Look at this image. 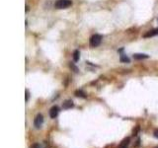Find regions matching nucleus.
I'll return each mask as SVG.
<instances>
[{
	"mask_svg": "<svg viewBox=\"0 0 158 148\" xmlns=\"http://www.w3.org/2000/svg\"><path fill=\"white\" fill-rule=\"evenodd\" d=\"M153 135H154L155 138H158V129H155V130H154Z\"/></svg>",
	"mask_w": 158,
	"mask_h": 148,
	"instance_id": "15",
	"label": "nucleus"
},
{
	"mask_svg": "<svg viewBox=\"0 0 158 148\" xmlns=\"http://www.w3.org/2000/svg\"><path fill=\"white\" fill-rule=\"evenodd\" d=\"M69 66H70V68H71V69H73V71H74V72H78V68L76 67L73 63H71V62H70Z\"/></svg>",
	"mask_w": 158,
	"mask_h": 148,
	"instance_id": "12",
	"label": "nucleus"
},
{
	"mask_svg": "<svg viewBox=\"0 0 158 148\" xmlns=\"http://www.w3.org/2000/svg\"><path fill=\"white\" fill-rule=\"evenodd\" d=\"M74 106V104H73V101L72 100H66L63 102V105H62V108L65 110H68V109H71Z\"/></svg>",
	"mask_w": 158,
	"mask_h": 148,
	"instance_id": "5",
	"label": "nucleus"
},
{
	"mask_svg": "<svg viewBox=\"0 0 158 148\" xmlns=\"http://www.w3.org/2000/svg\"><path fill=\"white\" fill-rule=\"evenodd\" d=\"M79 57H80V52H79V50H74V52H73V59H74V61H78Z\"/></svg>",
	"mask_w": 158,
	"mask_h": 148,
	"instance_id": "10",
	"label": "nucleus"
},
{
	"mask_svg": "<svg viewBox=\"0 0 158 148\" xmlns=\"http://www.w3.org/2000/svg\"><path fill=\"white\" fill-rule=\"evenodd\" d=\"M31 148H42V146L39 143H35V144H33L32 146H31Z\"/></svg>",
	"mask_w": 158,
	"mask_h": 148,
	"instance_id": "13",
	"label": "nucleus"
},
{
	"mask_svg": "<svg viewBox=\"0 0 158 148\" xmlns=\"http://www.w3.org/2000/svg\"><path fill=\"white\" fill-rule=\"evenodd\" d=\"M158 35V29H153L151 31H148L147 33L143 35V38H150V37H154Z\"/></svg>",
	"mask_w": 158,
	"mask_h": 148,
	"instance_id": "6",
	"label": "nucleus"
},
{
	"mask_svg": "<svg viewBox=\"0 0 158 148\" xmlns=\"http://www.w3.org/2000/svg\"><path fill=\"white\" fill-rule=\"evenodd\" d=\"M157 148H158V147H157Z\"/></svg>",
	"mask_w": 158,
	"mask_h": 148,
	"instance_id": "16",
	"label": "nucleus"
},
{
	"mask_svg": "<svg viewBox=\"0 0 158 148\" xmlns=\"http://www.w3.org/2000/svg\"><path fill=\"white\" fill-rule=\"evenodd\" d=\"M149 56L147 55H144V53H134V59H145L148 58Z\"/></svg>",
	"mask_w": 158,
	"mask_h": 148,
	"instance_id": "7",
	"label": "nucleus"
},
{
	"mask_svg": "<svg viewBox=\"0 0 158 148\" xmlns=\"http://www.w3.org/2000/svg\"><path fill=\"white\" fill-rule=\"evenodd\" d=\"M120 59H121V61H122V62H126H126H128V63L129 62V58L126 55H121V58Z\"/></svg>",
	"mask_w": 158,
	"mask_h": 148,
	"instance_id": "11",
	"label": "nucleus"
},
{
	"mask_svg": "<svg viewBox=\"0 0 158 148\" xmlns=\"http://www.w3.org/2000/svg\"><path fill=\"white\" fill-rule=\"evenodd\" d=\"M44 124V116L43 115H41V114H39V115H37V116L35 118V121H34V124H35V127L36 129H40V127H42Z\"/></svg>",
	"mask_w": 158,
	"mask_h": 148,
	"instance_id": "3",
	"label": "nucleus"
},
{
	"mask_svg": "<svg viewBox=\"0 0 158 148\" xmlns=\"http://www.w3.org/2000/svg\"><path fill=\"white\" fill-rule=\"evenodd\" d=\"M129 144V137H126L125 138L124 140L121 142V144H120V147L121 148H126V146Z\"/></svg>",
	"mask_w": 158,
	"mask_h": 148,
	"instance_id": "8",
	"label": "nucleus"
},
{
	"mask_svg": "<svg viewBox=\"0 0 158 148\" xmlns=\"http://www.w3.org/2000/svg\"><path fill=\"white\" fill-rule=\"evenodd\" d=\"M72 1L71 0H57L55 3V7L56 9H65L71 6Z\"/></svg>",
	"mask_w": 158,
	"mask_h": 148,
	"instance_id": "1",
	"label": "nucleus"
},
{
	"mask_svg": "<svg viewBox=\"0 0 158 148\" xmlns=\"http://www.w3.org/2000/svg\"><path fill=\"white\" fill-rule=\"evenodd\" d=\"M25 94H26V102H28V101H29V96H30L29 91L26 90V91H25Z\"/></svg>",
	"mask_w": 158,
	"mask_h": 148,
	"instance_id": "14",
	"label": "nucleus"
},
{
	"mask_svg": "<svg viewBox=\"0 0 158 148\" xmlns=\"http://www.w3.org/2000/svg\"><path fill=\"white\" fill-rule=\"evenodd\" d=\"M58 112H59V109L57 106H53L52 109L50 110V116L52 119H55L56 116L58 115Z\"/></svg>",
	"mask_w": 158,
	"mask_h": 148,
	"instance_id": "4",
	"label": "nucleus"
},
{
	"mask_svg": "<svg viewBox=\"0 0 158 148\" xmlns=\"http://www.w3.org/2000/svg\"><path fill=\"white\" fill-rule=\"evenodd\" d=\"M75 96L76 97H80V98H83V99H85L86 98V94L83 92L82 90H76L75 91Z\"/></svg>",
	"mask_w": 158,
	"mask_h": 148,
	"instance_id": "9",
	"label": "nucleus"
},
{
	"mask_svg": "<svg viewBox=\"0 0 158 148\" xmlns=\"http://www.w3.org/2000/svg\"><path fill=\"white\" fill-rule=\"evenodd\" d=\"M101 42H102V37L100 35H93L90 39V45L92 47H97L100 45Z\"/></svg>",
	"mask_w": 158,
	"mask_h": 148,
	"instance_id": "2",
	"label": "nucleus"
}]
</instances>
